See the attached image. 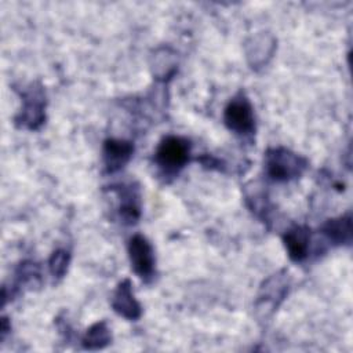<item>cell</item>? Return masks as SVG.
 <instances>
[{"mask_svg":"<svg viewBox=\"0 0 353 353\" xmlns=\"http://www.w3.org/2000/svg\"><path fill=\"white\" fill-rule=\"evenodd\" d=\"M307 168V160L285 148H270L265 153V172L274 182H290Z\"/></svg>","mask_w":353,"mask_h":353,"instance_id":"1","label":"cell"},{"mask_svg":"<svg viewBox=\"0 0 353 353\" xmlns=\"http://www.w3.org/2000/svg\"><path fill=\"white\" fill-rule=\"evenodd\" d=\"M190 149L189 139L178 135H167L156 148L154 161L165 175L178 174L189 161Z\"/></svg>","mask_w":353,"mask_h":353,"instance_id":"2","label":"cell"},{"mask_svg":"<svg viewBox=\"0 0 353 353\" xmlns=\"http://www.w3.org/2000/svg\"><path fill=\"white\" fill-rule=\"evenodd\" d=\"M22 108L15 117V124L25 130H37L46 120V92L39 83H32L21 92Z\"/></svg>","mask_w":353,"mask_h":353,"instance_id":"3","label":"cell"},{"mask_svg":"<svg viewBox=\"0 0 353 353\" xmlns=\"http://www.w3.org/2000/svg\"><path fill=\"white\" fill-rule=\"evenodd\" d=\"M226 128L240 137H247L255 131V116L252 105L244 92L234 95L223 110Z\"/></svg>","mask_w":353,"mask_h":353,"instance_id":"4","label":"cell"},{"mask_svg":"<svg viewBox=\"0 0 353 353\" xmlns=\"http://www.w3.org/2000/svg\"><path fill=\"white\" fill-rule=\"evenodd\" d=\"M128 258L134 273L145 283L150 281L156 273L154 250L143 234H134L127 245Z\"/></svg>","mask_w":353,"mask_h":353,"instance_id":"5","label":"cell"},{"mask_svg":"<svg viewBox=\"0 0 353 353\" xmlns=\"http://www.w3.org/2000/svg\"><path fill=\"white\" fill-rule=\"evenodd\" d=\"M290 281L285 272H279L263 281L256 299V310L270 316L288 294Z\"/></svg>","mask_w":353,"mask_h":353,"instance_id":"6","label":"cell"},{"mask_svg":"<svg viewBox=\"0 0 353 353\" xmlns=\"http://www.w3.org/2000/svg\"><path fill=\"white\" fill-rule=\"evenodd\" d=\"M134 153V143L131 141L108 138L102 146V161L108 174L120 171L131 160Z\"/></svg>","mask_w":353,"mask_h":353,"instance_id":"7","label":"cell"},{"mask_svg":"<svg viewBox=\"0 0 353 353\" xmlns=\"http://www.w3.org/2000/svg\"><path fill=\"white\" fill-rule=\"evenodd\" d=\"M112 309L119 316L131 321L141 317L142 307L134 295L132 285L128 279H124L117 284L112 296Z\"/></svg>","mask_w":353,"mask_h":353,"instance_id":"8","label":"cell"},{"mask_svg":"<svg viewBox=\"0 0 353 353\" xmlns=\"http://www.w3.org/2000/svg\"><path fill=\"white\" fill-rule=\"evenodd\" d=\"M120 199L119 214L124 223L132 225L141 216V193L139 188L134 183H121L119 186H112Z\"/></svg>","mask_w":353,"mask_h":353,"instance_id":"9","label":"cell"},{"mask_svg":"<svg viewBox=\"0 0 353 353\" xmlns=\"http://www.w3.org/2000/svg\"><path fill=\"white\" fill-rule=\"evenodd\" d=\"M283 243L292 262H303L309 256L310 230L306 226L295 225L285 230L283 234Z\"/></svg>","mask_w":353,"mask_h":353,"instance_id":"10","label":"cell"},{"mask_svg":"<svg viewBox=\"0 0 353 353\" xmlns=\"http://www.w3.org/2000/svg\"><path fill=\"white\" fill-rule=\"evenodd\" d=\"M321 233L334 245H349L352 243V215L350 212L328 219L321 226Z\"/></svg>","mask_w":353,"mask_h":353,"instance_id":"11","label":"cell"},{"mask_svg":"<svg viewBox=\"0 0 353 353\" xmlns=\"http://www.w3.org/2000/svg\"><path fill=\"white\" fill-rule=\"evenodd\" d=\"M112 342V334L106 324V321H97L94 323L84 334L81 343L84 349L88 350H98L103 349Z\"/></svg>","mask_w":353,"mask_h":353,"instance_id":"12","label":"cell"},{"mask_svg":"<svg viewBox=\"0 0 353 353\" xmlns=\"http://www.w3.org/2000/svg\"><path fill=\"white\" fill-rule=\"evenodd\" d=\"M70 263V252L66 250H55L48 259V269L54 279H62Z\"/></svg>","mask_w":353,"mask_h":353,"instance_id":"13","label":"cell"}]
</instances>
